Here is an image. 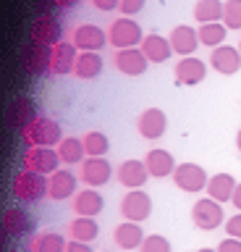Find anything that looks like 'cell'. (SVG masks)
<instances>
[{
	"label": "cell",
	"mask_w": 241,
	"mask_h": 252,
	"mask_svg": "<svg viewBox=\"0 0 241 252\" xmlns=\"http://www.w3.org/2000/svg\"><path fill=\"white\" fill-rule=\"evenodd\" d=\"M13 197H16L19 202H40L42 197H48L50 192V181L48 176H42V173H34V171H19L16 176H13Z\"/></svg>",
	"instance_id": "cell-1"
},
{
	"label": "cell",
	"mask_w": 241,
	"mask_h": 252,
	"mask_svg": "<svg viewBox=\"0 0 241 252\" xmlns=\"http://www.w3.org/2000/svg\"><path fill=\"white\" fill-rule=\"evenodd\" d=\"M142 39H144V32L139 27V21L129 19V16H121V19L110 21V27H107V42H110L115 50L139 47Z\"/></svg>",
	"instance_id": "cell-2"
},
{
	"label": "cell",
	"mask_w": 241,
	"mask_h": 252,
	"mask_svg": "<svg viewBox=\"0 0 241 252\" xmlns=\"http://www.w3.org/2000/svg\"><path fill=\"white\" fill-rule=\"evenodd\" d=\"M24 139L32 147H58L60 142H63V129H60L58 121H53L48 116H40L24 131Z\"/></svg>",
	"instance_id": "cell-3"
},
{
	"label": "cell",
	"mask_w": 241,
	"mask_h": 252,
	"mask_svg": "<svg viewBox=\"0 0 241 252\" xmlns=\"http://www.w3.org/2000/svg\"><path fill=\"white\" fill-rule=\"evenodd\" d=\"M191 220L197 228H202V231H215L217 226L225 223V210L217 200H213V197H202V200H197L191 208Z\"/></svg>",
	"instance_id": "cell-4"
},
{
	"label": "cell",
	"mask_w": 241,
	"mask_h": 252,
	"mask_svg": "<svg viewBox=\"0 0 241 252\" xmlns=\"http://www.w3.org/2000/svg\"><path fill=\"white\" fill-rule=\"evenodd\" d=\"M68 39L76 45L79 53H100L105 45H110L107 42V32L97 27V24H76Z\"/></svg>",
	"instance_id": "cell-5"
},
{
	"label": "cell",
	"mask_w": 241,
	"mask_h": 252,
	"mask_svg": "<svg viewBox=\"0 0 241 252\" xmlns=\"http://www.w3.org/2000/svg\"><path fill=\"white\" fill-rule=\"evenodd\" d=\"M121 216H123V220L142 223V220L152 216V197L144 189H129L121 200Z\"/></svg>",
	"instance_id": "cell-6"
},
{
	"label": "cell",
	"mask_w": 241,
	"mask_h": 252,
	"mask_svg": "<svg viewBox=\"0 0 241 252\" xmlns=\"http://www.w3.org/2000/svg\"><path fill=\"white\" fill-rule=\"evenodd\" d=\"M60 155L55 147H29V153L24 155V168L42 173V176H50L60 168Z\"/></svg>",
	"instance_id": "cell-7"
},
{
	"label": "cell",
	"mask_w": 241,
	"mask_h": 252,
	"mask_svg": "<svg viewBox=\"0 0 241 252\" xmlns=\"http://www.w3.org/2000/svg\"><path fill=\"white\" fill-rule=\"evenodd\" d=\"M173 181L176 187L181 189V192H202V189H207V181L210 176L205 173V168L197 163H178L176 171H173Z\"/></svg>",
	"instance_id": "cell-8"
},
{
	"label": "cell",
	"mask_w": 241,
	"mask_h": 252,
	"mask_svg": "<svg viewBox=\"0 0 241 252\" xmlns=\"http://www.w3.org/2000/svg\"><path fill=\"white\" fill-rule=\"evenodd\" d=\"M50 61H53V47L29 39L27 47H24V68L29 71V74L32 76L50 74Z\"/></svg>",
	"instance_id": "cell-9"
},
{
	"label": "cell",
	"mask_w": 241,
	"mask_h": 252,
	"mask_svg": "<svg viewBox=\"0 0 241 252\" xmlns=\"http://www.w3.org/2000/svg\"><path fill=\"white\" fill-rule=\"evenodd\" d=\"M113 66L126 76H142L147 71V66H150V61L142 53V47H126V50H115Z\"/></svg>",
	"instance_id": "cell-10"
},
{
	"label": "cell",
	"mask_w": 241,
	"mask_h": 252,
	"mask_svg": "<svg viewBox=\"0 0 241 252\" xmlns=\"http://www.w3.org/2000/svg\"><path fill=\"white\" fill-rule=\"evenodd\" d=\"M76 58H79V50H76V45L71 42V39H63V42L53 45L50 74H55V76H68V74H74Z\"/></svg>",
	"instance_id": "cell-11"
},
{
	"label": "cell",
	"mask_w": 241,
	"mask_h": 252,
	"mask_svg": "<svg viewBox=\"0 0 241 252\" xmlns=\"http://www.w3.org/2000/svg\"><path fill=\"white\" fill-rule=\"evenodd\" d=\"M32 39L53 47V45L63 42V27H60V21L53 13H42L32 24Z\"/></svg>",
	"instance_id": "cell-12"
},
{
	"label": "cell",
	"mask_w": 241,
	"mask_h": 252,
	"mask_svg": "<svg viewBox=\"0 0 241 252\" xmlns=\"http://www.w3.org/2000/svg\"><path fill=\"white\" fill-rule=\"evenodd\" d=\"M207 63L217 71V74L233 76L241 71V53H239V47H233V45H220V47H215V50H210Z\"/></svg>",
	"instance_id": "cell-13"
},
{
	"label": "cell",
	"mask_w": 241,
	"mask_h": 252,
	"mask_svg": "<svg viewBox=\"0 0 241 252\" xmlns=\"http://www.w3.org/2000/svg\"><path fill=\"white\" fill-rule=\"evenodd\" d=\"M165 129H168V116L160 108H147L136 118V131L144 139H160L165 134Z\"/></svg>",
	"instance_id": "cell-14"
},
{
	"label": "cell",
	"mask_w": 241,
	"mask_h": 252,
	"mask_svg": "<svg viewBox=\"0 0 241 252\" xmlns=\"http://www.w3.org/2000/svg\"><path fill=\"white\" fill-rule=\"evenodd\" d=\"M113 179V165L105 160V158H87L81 163V181L92 189L105 187L107 181Z\"/></svg>",
	"instance_id": "cell-15"
},
{
	"label": "cell",
	"mask_w": 241,
	"mask_h": 252,
	"mask_svg": "<svg viewBox=\"0 0 241 252\" xmlns=\"http://www.w3.org/2000/svg\"><path fill=\"white\" fill-rule=\"evenodd\" d=\"M173 74H176V82H178V84H184V87H194V84L205 82V76H207V61H199L197 55L181 58V61L176 63Z\"/></svg>",
	"instance_id": "cell-16"
},
{
	"label": "cell",
	"mask_w": 241,
	"mask_h": 252,
	"mask_svg": "<svg viewBox=\"0 0 241 252\" xmlns=\"http://www.w3.org/2000/svg\"><path fill=\"white\" fill-rule=\"evenodd\" d=\"M37 105L29 97H16L8 105V124L16 129L19 134H24L29 126H32L34 121H37Z\"/></svg>",
	"instance_id": "cell-17"
},
{
	"label": "cell",
	"mask_w": 241,
	"mask_h": 252,
	"mask_svg": "<svg viewBox=\"0 0 241 252\" xmlns=\"http://www.w3.org/2000/svg\"><path fill=\"white\" fill-rule=\"evenodd\" d=\"M48 181H50V192H48L50 200H58V202H63V200H74L79 179H76L71 171L58 168L55 173H50V176H48Z\"/></svg>",
	"instance_id": "cell-18"
},
{
	"label": "cell",
	"mask_w": 241,
	"mask_h": 252,
	"mask_svg": "<svg viewBox=\"0 0 241 252\" xmlns=\"http://www.w3.org/2000/svg\"><path fill=\"white\" fill-rule=\"evenodd\" d=\"M118 181H121V187H126V189H142L147 184V179H150V171H147V165L144 160H136V158H131V160H123L118 165Z\"/></svg>",
	"instance_id": "cell-19"
},
{
	"label": "cell",
	"mask_w": 241,
	"mask_h": 252,
	"mask_svg": "<svg viewBox=\"0 0 241 252\" xmlns=\"http://www.w3.org/2000/svg\"><path fill=\"white\" fill-rule=\"evenodd\" d=\"M168 39H170L173 53H178L181 58H189V55H194V50L199 47V34H197V29L189 27V24H178V27H173Z\"/></svg>",
	"instance_id": "cell-20"
},
{
	"label": "cell",
	"mask_w": 241,
	"mask_h": 252,
	"mask_svg": "<svg viewBox=\"0 0 241 252\" xmlns=\"http://www.w3.org/2000/svg\"><path fill=\"white\" fill-rule=\"evenodd\" d=\"M144 165H147V171H150V176L155 179H165V176H173V171H176V158L168 153V150H162V147H155L150 150V153L144 155Z\"/></svg>",
	"instance_id": "cell-21"
},
{
	"label": "cell",
	"mask_w": 241,
	"mask_h": 252,
	"mask_svg": "<svg viewBox=\"0 0 241 252\" xmlns=\"http://www.w3.org/2000/svg\"><path fill=\"white\" fill-rule=\"evenodd\" d=\"M105 208V197L97 192V189H79L74 194V213L76 216H87V218H95L100 216Z\"/></svg>",
	"instance_id": "cell-22"
},
{
	"label": "cell",
	"mask_w": 241,
	"mask_h": 252,
	"mask_svg": "<svg viewBox=\"0 0 241 252\" xmlns=\"http://www.w3.org/2000/svg\"><path fill=\"white\" fill-rule=\"evenodd\" d=\"M113 239L121 250H139L142 242H144V231H142L139 223H134V220H123V223L115 226Z\"/></svg>",
	"instance_id": "cell-23"
},
{
	"label": "cell",
	"mask_w": 241,
	"mask_h": 252,
	"mask_svg": "<svg viewBox=\"0 0 241 252\" xmlns=\"http://www.w3.org/2000/svg\"><path fill=\"white\" fill-rule=\"evenodd\" d=\"M139 47H142V53L147 55L150 63H165L170 58V53H173L170 39H165L162 34H144V39H142Z\"/></svg>",
	"instance_id": "cell-24"
},
{
	"label": "cell",
	"mask_w": 241,
	"mask_h": 252,
	"mask_svg": "<svg viewBox=\"0 0 241 252\" xmlns=\"http://www.w3.org/2000/svg\"><path fill=\"white\" fill-rule=\"evenodd\" d=\"M236 184L239 181L231 176V173H213L210 176V181H207V197H213V200H217V202H228V200H233V189H236Z\"/></svg>",
	"instance_id": "cell-25"
},
{
	"label": "cell",
	"mask_w": 241,
	"mask_h": 252,
	"mask_svg": "<svg viewBox=\"0 0 241 252\" xmlns=\"http://www.w3.org/2000/svg\"><path fill=\"white\" fill-rule=\"evenodd\" d=\"M100 236V226L95 218H87V216H76L71 223H68V239H76V242H87L92 244Z\"/></svg>",
	"instance_id": "cell-26"
},
{
	"label": "cell",
	"mask_w": 241,
	"mask_h": 252,
	"mask_svg": "<svg viewBox=\"0 0 241 252\" xmlns=\"http://www.w3.org/2000/svg\"><path fill=\"white\" fill-rule=\"evenodd\" d=\"M103 66H105V61H103L100 53H79L74 74L87 82V79H97L100 74H103Z\"/></svg>",
	"instance_id": "cell-27"
},
{
	"label": "cell",
	"mask_w": 241,
	"mask_h": 252,
	"mask_svg": "<svg viewBox=\"0 0 241 252\" xmlns=\"http://www.w3.org/2000/svg\"><path fill=\"white\" fill-rule=\"evenodd\" d=\"M3 226L11 236H24L32 228V218L27 216L24 208H8L3 213Z\"/></svg>",
	"instance_id": "cell-28"
},
{
	"label": "cell",
	"mask_w": 241,
	"mask_h": 252,
	"mask_svg": "<svg viewBox=\"0 0 241 252\" xmlns=\"http://www.w3.org/2000/svg\"><path fill=\"white\" fill-rule=\"evenodd\" d=\"M199 34V45L210 47V50H215V47L225 45V37H228V27H225L223 21H215V24H202L197 29Z\"/></svg>",
	"instance_id": "cell-29"
},
{
	"label": "cell",
	"mask_w": 241,
	"mask_h": 252,
	"mask_svg": "<svg viewBox=\"0 0 241 252\" xmlns=\"http://www.w3.org/2000/svg\"><path fill=\"white\" fill-rule=\"evenodd\" d=\"M66 236L58 231H42L37 234L32 244H29V252H66Z\"/></svg>",
	"instance_id": "cell-30"
},
{
	"label": "cell",
	"mask_w": 241,
	"mask_h": 252,
	"mask_svg": "<svg viewBox=\"0 0 241 252\" xmlns=\"http://www.w3.org/2000/svg\"><path fill=\"white\" fill-rule=\"evenodd\" d=\"M58 155H60V160H63L66 165H79V163H84L87 150H84L81 137H63V142L58 145Z\"/></svg>",
	"instance_id": "cell-31"
},
{
	"label": "cell",
	"mask_w": 241,
	"mask_h": 252,
	"mask_svg": "<svg viewBox=\"0 0 241 252\" xmlns=\"http://www.w3.org/2000/svg\"><path fill=\"white\" fill-rule=\"evenodd\" d=\"M223 8L225 3L220 0H197L194 5V21L202 24H215V21H223Z\"/></svg>",
	"instance_id": "cell-32"
},
{
	"label": "cell",
	"mask_w": 241,
	"mask_h": 252,
	"mask_svg": "<svg viewBox=\"0 0 241 252\" xmlns=\"http://www.w3.org/2000/svg\"><path fill=\"white\" fill-rule=\"evenodd\" d=\"M81 142H84V150H87V158H105L107 150H110V139L103 131H87Z\"/></svg>",
	"instance_id": "cell-33"
},
{
	"label": "cell",
	"mask_w": 241,
	"mask_h": 252,
	"mask_svg": "<svg viewBox=\"0 0 241 252\" xmlns=\"http://www.w3.org/2000/svg\"><path fill=\"white\" fill-rule=\"evenodd\" d=\"M223 24L233 32L241 29V0H225L223 8Z\"/></svg>",
	"instance_id": "cell-34"
},
{
	"label": "cell",
	"mask_w": 241,
	"mask_h": 252,
	"mask_svg": "<svg viewBox=\"0 0 241 252\" xmlns=\"http://www.w3.org/2000/svg\"><path fill=\"white\" fill-rule=\"evenodd\" d=\"M139 252H170V242L160 234H150V236H144Z\"/></svg>",
	"instance_id": "cell-35"
},
{
	"label": "cell",
	"mask_w": 241,
	"mask_h": 252,
	"mask_svg": "<svg viewBox=\"0 0 241 252\" xmlns=\"http://www.w3.org/2000/svg\"><path fill=\"white\" fill-rule=\"evenodd\" d=\"M144 3H147V0H121V8H118V11H121L123 16H129V19H134V16L144 8Z\"/></svg>",
	"instance_id": "cell-36"
},
{
	"label": "cell",
	"mask_w": 241,
	"mask_h": 252,
	"mask_svg": "<svg viewBox=\"0 0 241 252\" xmlns=\"http://www.w3.org/2000/svg\"><path fill=\"white\" fill-rule=\"evenodd\" d=\"M225 234L233 236V239H241V213H236V216L225 218Z\"/></svg>",
	"instance_id": "cell-37"
},
{
	"label": "cell",
	"mask_w": 241,
	"mask_h": 252,
	"mask_svg": "<svg viewBox=\"0 0 241 252\" xmlns=\"http://www.w3.org/2000/svg\"><path fill=\"white\" fill-rule=\"evenodd\" d=\"M217 252H241V239H233V236H225V239L215 247Z\"/></svg>",
	"instance_id": "cell-38"
},
{
	"label": "cell",
	"mask_w": 241,
	"mask_h": 252,
	"mask_svg": "<svg viewBox=\"0 0 241 252\" xmlns=\"http://www.w3.org/2000/svg\"><path fill=\"white\" fill-rule=\"evenodd\" d=\"M92 5L103 13H110V11H118L121 8V0H92Z\"/></svg>",
	"instance_id": "cell-39"
},
{
	"label": "cell",
	"mask_w": 241,
	"mask_h": 252,
	"mask_svg": "<svg viewBox=\"0 0 241 252\" xmlns=\"http://www.w3.org/2000/svg\"><path fill=\"white\" fill-rule=\"evenodd\" d=\"M66 252H92V247L87 242H76V239H68L66 244Z\"/></svg>",
	"instance_id": "cell-40"
},
{
	"label": "cell",
	"mask_w": 241,
	"mask_h": 252,
	"mask_svg": "<svg viewBox=\"0 0 241 252\" xmlns=\"http://www.w3.org/2000/svg\"><path fill=\"white\" fill-rule=\"evenodd\" d=\"M233 208H236V210H241V181H239V184H236V189H233Z\"/></svg>",
	"instance_id": "cell-41"
},
{
	"label": "cell",
	"mask_w": 241,
	"mask_h": 252,
	"mask_svg": "<svg viewBox=\"0 0 241 252\" xmlns=\"http://www.w3.org/2000/svg\"><path fill=\"white\" fill-rule=\"evenodd\" d=\"M53 3H55L58 8H63V11H66V8H74V5H79L81 0H53Z\"/></svg>",
	"instance_id": "cell-42"
},
{
	"label": "cell",
	"mask_w": 241,
	"mask_h": 252,
	"mask_svg": "<svg viewBox=\"0 0 241 252\" xmlns=\"http://www.w3.org/2000/svg\"><path fill=\"white\" fill-rule=\"evenodd\" d=\"M8 231H5V226L3 223H0V252H5V242H8Z\"/></svg>",
	"instance_id": "cell-43"
},
{
	"label": "cell",
	"mask_w": 241,
	"mask_h": 252,
	"mask_svg": "<svg viewBox=\"0 0 241 252\" xmlns=\"http://www.w3.org/2000/svg\"><path fill=\"white\" fill-rule=\"evenodd\" d=\"M236 147H239V153H241V129H239V134H236Z\"/></svg>",
	"instance_id": "cell-44"
},
{
	"label": "cell",
	"mask_w": 241,
	"mask_h": 252,
	"mask_svg": "<svg viewBox=\"0 0 241 252\" xmlns=\"http://www.w3.org/2000/svg\"><path fill=\"white\" fill-rule=\"evenodd\" d=\"M197 252H217V250H210V247H202V250H197Z\"/></svg>",
	"instance_id": "cell-45"
},
{
	"label": "cell",
	"mask_w": 241,
	"mask_h": 252,
	"mask_svg": "<svg viewBox=\"0 0 241 252\" xmlns=\"http://www.w3.org/2000/svg\"><path fill=\"white\" fill-rule=\"evenodd\" d=\"M239 53H241V42H239Z\"/></svg>",
	"instance_id": "cell-46"
},
{
	"label": "cell",
	"mask_w": 241,
	"mask_h": 252,
	"mask_svg": "<svg viewBox=\"0 0 241 252\" xmlns=\"http://www.w3.org/2000/svg\"><path fill=\"white\" fill-rule=\"evenodd\" d=\"M5 252H8V250H5Z\"/></svg>",
	"instance_id": "cell-47"
}]
</instances>
